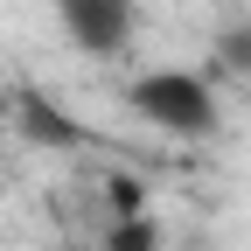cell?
<instances>
[{"label": "cell", "instance_id": "cell-1", "mask_svg": "<svg viewBox=\"0 0 251 251\" xmlns=\"http://www.w3.org/2000/svg\"><path fill=\"white\" fill-rule=\"evenodd\" d=\"M126 105L140 126H153L161 140H216L224 133V98L202 70H140L126 84Z\"/></svg>", "mask_w": 251, "mask_h": 251}, {"label": "cell", "instance_id": "cell-2", "mask_svg": "<svg viewBox=\"0 0 251 251\" xmlns=\"http://www.w3.org/2000/svg\"><path fill=\"white\" fill-rule=\"evenodd\" d=\"M63 35H70L84 56H126L133 49V0H63Z\"/></svg>", "mask_w": 251, "mask_h": 251}, {"label": "cell", "instance_id": "cell-3", "mask_svg": "<svg viewBox=\"0 0 251 251\" xmlns=\"http://www.w3.org/2000/svg\"><path fill=\"white\" fill-rule=\"evenodd\" d=\"M14 126H21V140H35V147H56V153L84 147L77 119H63V112L42 98V91H21V98H14Z\"/></svg>", "mask_w": 251, "mask_h": 251}, {"label": "cell", "instance_id": "cell-4", "mask_svg": "<svg viewBox=\"0 0 251 251\" xmlns=\"http://www.w3.org/2000/svg\"><path fill=\"white\" fill-rule=\"evenodd\" d=\"M98 251H161V224H153L147 209L112 216V224H105V237H98Z\"/></svg>", "mask_w": 251, "mask_h": 251}, {"label": "cell", "instance_id": "cell-5", "mask_svg": "<svg viewBox=\"0 0 251 251\" xmlns=\"http://www.w3.org/2000/svg\"><path fill=\"white\" fill-rule=\"evenodd\" d=\"M216 63H224L230 77H244V84H251V14H244V21H230L224 35H216Z\"/></svg>", "mask_w": 251, "mask_h": 251}, {"label": "cell", "instance_id": "cell-6", "mask_svg": "<svg viewBox=\"0 0 251 251\" xmlns=\"http://www.w3.org/2000/svg\"><path fill=\"white\" fill-rule=\"evenodd\" d=\"M105 202H112V216H133V209H147V188L126 181V175H112L105 181Z\"/></svg>", "mask_w": 251, "mask_h": 251}]
</instances>
